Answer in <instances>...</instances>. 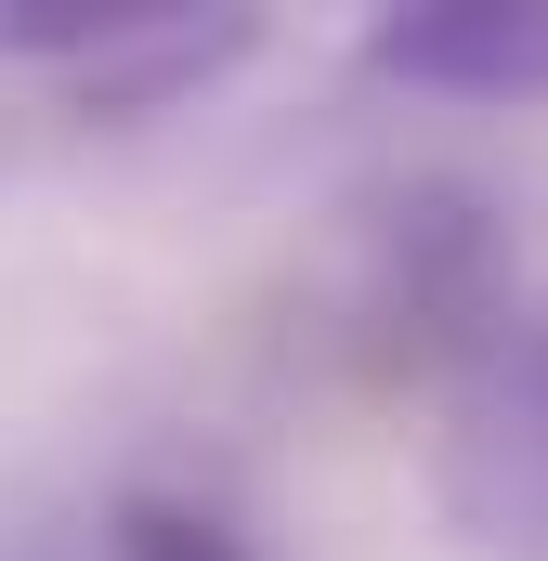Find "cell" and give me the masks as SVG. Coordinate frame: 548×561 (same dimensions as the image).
<instances>
[{
    "instance_id": "cell-1",
    "label": "cell",
    "mask_w": 548,
    "mask_h": 561,
    "mask_svg": "<svg viewBox=\"0 0 548 561\" xmlns=\"http://www.w3.org/2000/svg\"><path fill=\"white\" fill-rule=\"evenodd\" d=\"M366 66L406 92L470 105H548V0H406L366 26Z\"/></svg>"
},
{
    "instance_id": "cell-2",
    "label": "cell",
    "mask_w": 548,
    "mask_h": 561,
    "mask_svg": "<svg viewBox=\"0 0 548 561\" xmlns=\"http://www.w3.org/2000/svg\"><path fill=\"white\" fill-rule=\"evenodd\" d=\"M249 26H196V13H170V0H0V53L13 66H79V79H105L118 53L144 66H222Z\"/></svg>"
},
{
    "instance_id": "cell-3",
    "label": "cell",
    "mask_w": 548,
    "mask_h": 561,
    "mask_svg": "<svg viewBox=\"0 0 548 561\" xmlns=\"http://www.w3.org/2000/svg\"><path fill=\"white\" fill-rule=\"evenodd\" d=\"M457 496L496 523V536H548V340H523L496 366V392L457 431Z\"/></svg>"
}]
</instances>
